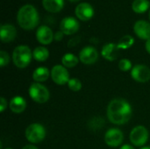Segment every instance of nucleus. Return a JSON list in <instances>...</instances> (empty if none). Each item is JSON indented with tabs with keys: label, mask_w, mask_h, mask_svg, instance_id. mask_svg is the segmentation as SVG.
I'll list each match as a JSON object with an SVG mask.
<instances>
[{
	"label": "nucleus",
	"mask_w": 150,
	"mask_h": 149,
	"mask_svg": "<svg viewBox=\"0 0 150 149\" xmlns=\"http://www.w3.org/2000/svg\"><path fill=\"white\" fill-rule=\"evenodd\" d=\"M132 107L130 104L123 98L112 100L107 107V118L114 125H124L132 117Z\"/></svg>",
	"instance_id": "obj_1"
},
{
	"label": "nucleus",
	"mask_w": 150,
	"mask_h": 149,
	"mask_svg": "<svg viewBox=\"0 0 150 149\" xmlns=\"http://www.w3.org/2000/svg\"><path fill=\"white\" fill-rule=\"evenodd\" d=\"M17 20L19 26L24 30H33L38 25L40 17L34 6L32 4H25L18 10Z\"/></svg>",
	"instance_id": "obj_2"
},
{
	"label": "nucleus",
	"mask_w": 150,
	"mask_h": 149,
	"mask_svg": "<svg viewBox=\"0 0 150 149\" xmlns=\"http://www.w3.org/2000/svg\"><path fill=\"white\" fill-rule=\"evenodd\" d=\"M33 58L31 49L25 45L18 46L12 53V61L18 68H24L27 67Z\"/></svg>",
	"instance_id": "obj_3"
},
{
	"label": "nucleus",
	"mask_w": 150,
	"mask_h": 149,
	"mask_svg": "<svg viewBox=\"0 0 150 149\" xmlns=\"http://www.w3.org/2000/svg\"><path fill=\"white\" fill-rule=\"evenodd\" d=\"M25 138L31 143H40L46 137V130L44 126L38 123L31 124L25 129Z\"/></svg>",
	"instance_id": "obj_4"
},
{
	"label": "nucleus",
	"mask_w": 150,
	"mask_h": 149,
	"mask_svg": "<svg viewBox=\"0 0 150 149\" xmlns=\"http://www.w3.org/2000/svg\"><path fill=\"white\" fill-rule=\"evenodd\" d=\"M29 95L31 98L39 103H46L49 99V91L48 90L40 83H33L29 88Z\"/></svg>",
	"instance_id": "obj_5"
},
{
	"label": "nucleus",
	"mask_w": 150,
	"mask_h": 149,
	"mask_svg": "<svg viewBox=\"0 0 150 149\" xmlns=\"http://www.w3.org/2000/svg\"><path fill=\"white\" fill-rule=\"evenodd\" d=\"M149 132L143 126H135L130 133V141L136 147H142L148 141Z\"/></svg>",
	"instance_id": "obj_6"
},
{
	"label": "nucleus",
	"mask_w": 150,
	"mask_h": 149,
	"mask_svg": "<svg viewBox=\"0 0 150 149\" xmlns=\"http://www.w3.org/2000/svg\"><path fill=\"white\" fill-rule=\"evenodd\" d=\"M51 78L52 80L58 85H64L68 84L69 81V74L66 68L62 65H55L53 67L51 72Z\"/></svg>",
	"instance_id": "obj_7"
},
{
	"label": "nucleus",
	"mask_w": 150,
	"mask_h": 149,
	"mask_svg": "<svg viewBox=\"0 0 150 149\" xmlns=\"http://www.w3.org/2000/svg\"><path fill=\"white\" fill-rule=\"evenodd\" d=\"M124 140L123 133L117 128L109 129L105 135V141L109 147L117 148L119 147Z\"/></svg>",
	"instance_id": "obj_8"
},
{
	"label": "nucleus",
	"mask_w": 150,
	"mask_h": 149,
	"mask_svg": "<svg viewBox=\"0 0 150 149\" xmlns=\"http://www.w3.org/2000/svg\"><path fill=\"white\" fill-rule=\"evenodd\" d=\"M80 61L86 65H92L97 62L98 59V53L93 47L87 46L83 47L79 54Z\"/></svg>",
	"instance_id": "obj_9"
},
{
	"label": "nucleus",
	"mask_w": 150,
	"mask_h": 149,
	"mask_svg": "<svg viewBox=\"0 0 150 149\" xmlns=\"http://www.w3.org/2000/svg\"><path fill=\"white\" fill-rule=\"evenodd\" d=\"M131 76L139 83H146L150 80V68L145 65L137 64L133 67Z\"/></svg>",
	"instance_id": "obj_10"
},
{
	"label": "nucleus",
	"mask_w": 150,
	"mask_h": 149,
	"mask_svg": "<svg viewBox=\"0 0 150 149\" xmlns=\"http://www.w3.org/2000/svg\"><path fill=\"white\" fill-rule=\"evenodd\" d=\"M79 22L73 17L64 18L60 24L61 31L66 35H71L76 33L79 30Z\"/></svg>",
	"instance_id": "obj_11"
},
{
	"label": "nucleus",
	"mask_w": 150,
	"mask_h": 149,
	"mask_svg": "<svg viewBox=\"0 0 150 149\" xmlns=\"http://www.w3.org/2000/svg\"><path fill=\"white\" fill-rule=\"evenodd\" d=\"M75 13L80 20L88 21L92 18L94 15V9L89 3H82L76 7Z\"/></svg>",
	"instance_id": "obj_12"
},
{
	"label": "nucleus",
	"mask_w": 150,
	"mask_h": 149,
	"mask_svg": "<svg viewBox=\"0 0 150 149\" xmlns=\"http://www.w3.org/2000/svg\"><path fill=\"white\" fill-rule=\"evenodd\" d=\"M54 33L52 30L47 25H41L37 29L36 39L42 45H48L54 40Z\"/></svg>",
	"instance_id": "obj_13"
},
{
	"label": "nucleus",
	"mask_w": 150,
	"mask_h": 149,
	"mask_svg": "<svg viewBox=\"0 0 150 149\" xmlns=\"http://www.w3.org/2000/svg\"><path fill=\"white\" fill-rule=\"evenodd\" d=\"M135 34L142 40H150V23L145 20H138L134 25Z\"/></svg>",
	"instance_id": "obj_14"
},
{
	"label": "nucleus",
	"mask_w": 150,
	"mask_h": 149,
	"mask_svg": "<svg viewBox=\"0 0 150 149\" xmlns=\"http://www.w3.org/2000/svg\"><path fill=\"white\" fill-rule=\"evenodd\" d=\"M17 35V30L16 28L10 24H5L1 25L0 29V37L1 40L4 43H9L12 41Z\"/></svg>",
	"instance_id": "obj_15"
},
{
	"label": "nucleus",
	"mask_w": 150,
	"mask_h": 149,
	"mask_svg": "<svg viewBox=\"0 0 150 149\" xmlns=\"http://www.w3.org/2000/svg\"><path fill=\"white\" fill-rule=\"evenodd\" d=\"M118 54H119V47L116 44L113 43L105 44L101 51L102 56L110 61H115L118 57Z\"/></svg>",
	"instance_id": "obj_16"
},
{
	"label": "nucleus",
	"mask_w": 150,
	"mask_h": 149,
	"mask_svg": "<svg viewBox=\"0 0 150 149\" xmlns=\"http://www.w3.org/2000/svg\"><path fill=\"white\" fill-rule=\"evenodd\" d=\"M9 107L12 112L18 114V113H21L25 111V109L26 107V102L24 99V97L17 96V97H14L11 99L10 104H9Z\"/></svg>",
	"instance_id": "obj_17"
},
{
	"label": "nucleus",
	"mask_w": 150,
	"mask_h": 149,
	"mask_svg": "<svg viewBox=\"0 0 150 149\" xmlns=\"http://www.w3.org/2000/svg\"><path fill=\"white\" fill-rule=\"evenodd\" d=\"M43 7L49 12H59L64 6V0H42Z\"/></svg>",
	"instance_id": "obj_18"
},
{
	"label": "nucleus",
	"mask_w": 150,
	"mask_h": 149,
	"mask_svg": "<svg viewBox=\"0 0 150 149\" xmlns=\"http://www.w3.org/2000/svg\"><path fill=\"white\" fill-rule=\"evenodd\" d=\"M49 70L46 67H39L33 73V78L37 83H42L48 79Z\"/></svg>",
	"instance_id": "obj_19"
},
{
	"label": "nucleus",
	"mask_w": 150,
	"mask_h": 149,
	"mask_svg": "<svg viewBox=\"0 0 150 149\" xmlns=\"http://www.w3.org/2000/svg\"><path fill=\"white\" fill-rule=\"evenodd\" d=\"M150 2L149 0H134L132 4V9L136 13H144L149 8Z\"/></svg>",
	"instance_id": "obj_20"
},
{
	"label": "nucleus",
	"mask_w": 150,
	"mask_h": 149,
	"mask_svg": "<svg viewBox=\"0 0 150 149\" xmlns=\"http://www.w3.org/2000/svg\"><path fill=\"white\" fill-rule=\"evenodd\" d=\"M49 56L48 50L44 47H37L33 51V58L38 61H45Z\"/></svg>",
	"instance_id": "obj_21"
},
{
	"label": "nucleus",
	"mask_w": 150,
	"mask_h": 149,
	"mask_svg": "<svg viewBox=\"0 0 150 149\" xmlns=\"http://www.w3.org/2000/svg\"><path fill=\"white\" fill-rule=\"evenodd\" d=\"M62 63L64 67L73 68L78 64V58L73 54H66L62 58Z\"/></svg>",
	"instance_id": "obj_22"
},
{
	"label": "nucleus",
	"mask_w": 150,
	"mask_h": 149,
	"mask_svg": "<svg viewBox=\"0 0 150 149\" xmlns=\"http://www.w3.org/2000/svg\"><path fill=\"white\" fill-rule=\"evenodd\" d=\"M134 40L131 35H125L120 40L117 46L119 49H127L131 47L134 45Z\"/></svg>",
	"instance_id": "obj_23"
},
{
	"label": "nucleus",
	"mask_w": 150,
	"mask_h": 149,
	"mask_svg": "<svg viewBox=\"0 0 150 149\" xmlns=\"http://www.w3.org/2000/svg\"><path fill=\"white\" fill-rule=\"evenodd\" d=\"M68 87L72 91H79L82 89V83L77 78H71L68 83Z\"/></svg>",
	"instance_id": "obj_24"
},
{
	"label": "nucleus",
	"mask_w": 150,
	"mask_h": 149,
	"mask_svg": "<svg viewBox=\"0 0 150 149\" xmlns=\"http://www.w3.org/2000/svg\"><path fill=\"white\" fill-rule=\"evenodd\" d=\"M119 68L121 71H123V72H127V71L132 70V68H133L132 62L128 59H122L119 62Z\"/></svg>",
	"instance_id": "obj_25"
},
{
	"label": "nucleus",
	"mask_w": 150,
	"mask_h": 149,
	"mask_svg": "<svg viewBox=\"0 0 150 149\" xmlns=\"http://www.w3.org/2000/svg\"><path fill=\"white\" fill-rule=\"evenodd\" d=\"M10 61V56L9 54L5 52V51H0V66L1 67H4L6 65H8Z\"/></svg>",
	"instance_id": "obj_26"
},
{
	"label": "nucleus",
	"mask_w": 150,
	"mask_h": 149,
	"mask_svg": "<svg viewBox=\"0 0 150 149\" xmlns=\"http://www.w3.org/2000/svg\"><path fill=\"white\" fill-rule=\"evenodd\" d=\"M6 108H7V101L5 100L4 97H1L0 98V112H4Z\"/></svg>",
	"instance_id": "obj_27"
},
{
	"label": "nucleus",
	"mask_w": 150,
	"mask_h": 149,
	"mask_svg": "<svg viewBox=\"0 0 150 149\" xmlns=\"http://www.w3.org/2000/svg\"><path fill=\"white\" fill-rule=\"evenodd\" d=\"M63 32H62V31H58V32H56L55 33H54V40H56V41H60V40H62V38H63Z\"/></svg>",
	"instance_id": "obj_28"
},
{
	"label": "nucleus",
	"mask_w": 150,
	"mask_h": 149,
	"mask_svg": "<svg viewBox=\"0 0 150 149\" xmlns=\"http://www.w3.org/2000/svg\"><path fill=\"white\" fill-rule=\"evenodd\" d=\"M79 39L80 38H73V39H71L69 41V44H68V46L69 47H74V46H76V44H78V42H79Z\"/></svg>",
	"instance_id": "obj_29"
},
{
	"label": "nucleus",
	"mask_w": 150,
	"mask_h": 149,
	"mask_svg": "<svg viewBox=\"0 0 150 149\" xmlns=\"http://www.w3.org/2000/svg\"><path fill=\"white\" fill-rule=\"evenodd\" d=\"M145 48L147 50V52L150 54V40H148L146 41V44H145Z\"/></svg>",
	"instance_id": "obj_30"
},
{
	"label": "nucleus",
	"mask_w": 150,
	"mask_h": 149,
	"mask_svg": "<svg viewBox=\"0 0 150 149\" xmlns=\"http://www.w3.org/2000/svg\"><path fill=\"white\" fill-rule=\"evenodd\" d=\"M22 149H38L35 146H33V145H26V146H25L24 148Z\"/></svg>",
	"instance_id": "obj_31"
},
{
	"label": "nucleus",
	"mask_w": 150,
	"mask_h": 149,
	"mask_svg": "<svg viewBox=\"0 0 150 149\" xmlns=\"http://www.w3.org/2000/svg\"><path fill=\"white\" fill-rule=\"evenodd\" d=\"M120 149H134V147H132L131 145H124V146H122Z\"/></svg>",
	"instance_id": "obj_32"
},
{
	"label": "nucleus",
	"mask_w": 150,
	"mask_h": 149,
	"mask_svg": "<svg viewBox=\"0 0 150 149\" xmlns=\"http://www.w3.org/2000/svg\"><path fill=\"white\" fill-rule=\"evenodd\" d=\"M69 1H70V2H73V3H75V2H78V1H80V0H69Z\"/></svg>",
	"instance_id": "obj_33"
},
{
	"label": "nucleus",
	"mask_w": 150,
	"mask_h": 149,
	"mask_svg": "<svg viewBox=\"0 0 150 149\" xmlns=\"http://www.w3.org/2000/svg\"><path fill=\"white\" fill-rule=\"evenodd\" d=\"M141 149H150V147H144V148H142Z\"/></svg>",
	"instance_id": "obj_34"
},
{
	"label": "nucleus",
	"mask_w": 150,
	"mask_h": 149,
	"mask_svg": "<svg viewBox=\"0 0 150 149\" xmlns=\"http://www.w3.org/2000/svg\"><path fill=\"white\" fill-rule=\"evenodd\" d=\"M149 19H150V11H149Z\"/></svg>",
	"instance_id": "obj_35"
},
{
	"label": "nucleus",
	"mask_w": 150,
	"mask_h": 149,
	"mask_svg": "<svg viewBox=\"0 0 150 149\" xmlns=\"http://www.w3.org/2000/svg\"><path fill=\"white\" fill-rule=\"evenodd\" d=\"M5 149H11V148H5Z\"/></svg>",
	"instance_id": "obj_36"
}]
</instances>
